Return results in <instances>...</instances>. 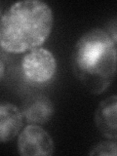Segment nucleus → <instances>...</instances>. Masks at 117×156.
Returning a JSON list of instances; mask_svg holds the SVG:
<instances>
[{
	"label": "nucleus",
	"mask_w": 117,
	"mask_h": 156,
	"mask_svg": "<svg viewBox=\"0 0 117 156\" xmlns=\"http://www.w3.org/2000/svg\"><path fill=\"white\" fill-rule=\"evenodd\" d=\"M49 5L39 0L14 3L1 17L0 44L3 50L22 53L33 50L47 40L53 27Z\"/></svg>",
	"instance_id": "nucleus-2"
},
{
	"label": "nucleus",
	"mask_w": 117,
	"mask_h": 156,
	"mask_svg": "<svg viewBox=\"0 0 117 156\" xmlns=\"http://www.w3.org/2000/svg\"><path fill=\"white\" fill-rule=\"evenodd\" d=\"M54 143L47 132L39 125L27 126L19 136L18 150L23 156H49L54 153Z\"/></svg>",
	"instance_id": "nucleus-4"
},
{
	"label": "nucleus",
	"mask_w": 117,
	"mask_h": 156,
	"mask_svg": "<svg viewBox=\"0 0 117 156\" xmlns=\"http://www.w3.org/2000/svg\"><path fill=\"white\" fill-rule=\"evenodd\" d=\"M95 123L100 133L109 140H117V95L102 100L95 112Z\"/></svg>",
	"instance_id": "nucleus-5"
},
{
	"label": "nucleus",
	"mask_w": 117,
	"mask_h": 156,
	"mask_svg": "<svg viewBox=\"0 0 117 156\" xmlns=\"http://www.w3.org/2000/svg\"><path fill=\"white\" fill-rule=\"evenodd\" d=\"M0 75H1V79L4 76V61H3V57L1 58V69H0Z\"/></svg>",
	"instance_id": "nucleus-9"
},
{
	"label": "nucleus",
	"mask_w": 117,
	"mask_h": 156,
	"mask_svg": "<svg viewBox=\"0 0 117 156\" xmlns=\"http://www.w3.org/2000/svg\"><path fill=\"white\" fill-rule=\"evenodd\" d=\"M53 113L52 102L44 95H32L23 102V115L29 124H45L52 118Z\"/></svg>",
	"instance_id": "nucleus-6"
},
{
	"label": "nucleus",
	"mask_w": 117,
	"mask_h": 156,
	"mask_svg": "<svg viewBox=\"0 0 117 156\" xmlns=\"http://www.w3.org/2000/svg\"><path fill=\"white\" fill-rule=\"evenodd\" d=\"M90 155H117V141H104L93 146Z\"/></svg>",
	"instance_id": "nucleus-8"
},
{
	"label": "nucleus",
	"mask_w": 117,
	"mask_h": 156,
	"mask_svg": "<svg viewBox=\"0 0 117 156\" xmlns=\"http://www.w3.org/2000/svg\"><path fill=\"white\" fill-rule=\"evenodd\" d=\"M22 70L29 81L45 83L55 75L57 62L50 51L43 48H36L26 54L23 58Z\"/></svg>",
	"instance_id": "nucleus-3"
},
{
	"label": "nucleus",
	"mask_w": 117,
	"mask_h": 156,
	"mask_svg": "<svg viewBox=\"0 0 117 156\" xmlns=\"http://www.w3.org/2000/svg\"><path fill=\"white\" fill-rule=\"evenodd\" d=\"M75 77L90 93L100 95L117 72V50L109 34L93 28L78 39L71 57Z\"/></svg>",
	"instance_id": "nucleus-1"
},
{
	"label": "nucleus",
	"mask_w": 117,
	"mask_h": 156,
	"mask_svg": "<svg viewBox=\"0 0 117 156\" xmlns=\"http://www.w3.org/2000/svg\"><path fill=\"white\" fill-rule=\"evenodd\" d=\"M23 112L12 104L0 105V140L7 143L16 136L23 127Z\"/></svg>",
	"instance_id": "nucleus-7"
}]
</instances>
